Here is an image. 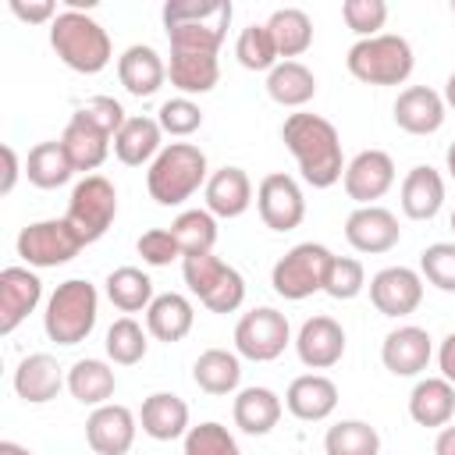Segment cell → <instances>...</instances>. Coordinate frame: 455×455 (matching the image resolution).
<instances>
[{
  "instance_id": "obj_24",
  "label": "cell",
  "mask_w": 455,
  "mask_h": 455,
  "mask_svg": "<svg viewBox=\"0 0 455 455\" xmlns=\"http://www.w3.org/2000/svg\"><path fill=\"white\" fill-rule=\"evenodd\" d=\"M139 427L153 441H174L188 434V405L171 391H153L139 409Z\"/></svg>"
},
{
  "instance_id": "obj_5",
  "label": "cell",
  "mask_w": 455,
  "mask_h": 455,
  "mask_svg": "<svg viewBox=\"0 0 455 455\" xmlns=\"http://www.w3.org/2000/svg\"><path fill=\"white\" fill-rule=\"evenodd\" d=\"M96 313H100L96 288L82 277H71V281L57 284V291L46 302V313H43L46 338L57 341V345H78L92 334Z\"/></svg>"
},
{
  "instance_id": "obj_28",
  "label": "cell",
  "mask_w": 455,
  "mask_h": 455,
  "mask_svg": "<svg viewBox=\"0 0 455 455\" xmlns=\"http://www.w3.org/2000/svg\"><path fill=\"white\" fill-rule=\"evenodd\" d=\"M164 128L156 117H128L121 124V132L114 135V153L121 164L128 167H142V164H153L156 153L164 149Z\"/></svg>"
},
{
  "instance_id": "obj_18",
  "label": "cell",
  "mask_w": 455,
  "mask_h": 455,
  "mask_svg": "<svg viewBox=\"0 0 455 455\" xmlns=\"http://www.w3.org/2000/svg\"><path fill=\"white\" fill-rule=\"evenodd\" d=\"M430 355H434L430 334L423 327H412V323L395 327L384 338V345H380V363L395 377H416V373H423L427 363H430Z\"/></svg>"
},
{
  "instance_id": "obj_36",
  "label": "cell",
  "mask_w": 455,
  "mask_h": 455,
  "mask_svg": "<svg viewBox=\"0 0 455 455\" xmlns=\"http://www.w3.org/2000/svg\"><path fill=\"white\" fill-rule=\"evenodd\" d=\"M267 28L274 36L277 57H284V60H295L299 53H306L313 46V21L302 7H277L267 18Z\"/></svg>"
},
{
  "instance_id": "obj_12",
  "label": "cell",
  "mask_w": 455,
  "mask_h": 455,
  "mask_svg": "<svg viewBox=\"0 0 455 455\" xmlns=\"http://www.w3.org/2000/svg\"><path fill=\"white\" fill-rule=\"evenodd\" d=\"M256 210L270 231H295L306 217V196L291 174L274 171L256 188Z\"/></svg>"
},
{
  "instance_id": "obj_44",
  "label": "cell",
  "mask_w": 455,
  "mask_h": 455,
  "mask_svg": "<svg viewBox=\"0 0 455 455\" xmlns=\"http://www.w3.org/2000/svg\"><path fill=\"white\" fill-rule=\"evenodd\" d=\"M185 455H242L238 441L231 437V430L224 423H199L188 427L185 434Z\"/></svg>"
},
{
  "instance_id": "obj_9",
  "label": "cell",
  "mask_w": 455,
  "mask_h": 455,
  "mask_svg": "<svg viewBox=\"0 0 455 455\" xmlns=\"http://www.w3.org/2000/svg\"><path fill=\"white\" fill-rule=\"evenodd\" d=\"M334 252L320 242H299L291 245L270 270V284L281 299L288 302H302L316 291H323V274L331 267Z\"/></svg>"
},
{
  "instance_id": "obj_20",
  "label": "cell",
  "mask_w": 455,
  "mask_h": 455,
  "mask_svg": "<svg viewBox=\"0 0 455 455\" xmlns=\"http://www.w3.org/2000/svg\"><path fill=\"white\" fill-rule=\"evenodd\" d=\"M284 409L302 423H320L338 409V384L323 373H302L288 384Z\"/></svg>"
},
{
  "instance_id": "obj_19",
  "label": "cell",
  "mask_w": 455,
  "mask_h": 455,
  "mask_svg": "<svg viewBox=\"0 0 455 455\" xmlns=\"http://www.w3.org/2000/svg\"><path fill=\"white\" fill-rule=\"evenodd\" d=\"M295 352L309 370H331L345 355V331L334 316H309L299 327Z\"/></svg>"
},
{
  "instance_id": "obj_58",
  "label": "cell",
  "mask_w": 455,
  "mask_h": 455,
  "mask_svg": "<svg viewBox=\"0 0 455 455\" xmlns=\"http://www.w3.org/2000/svg\"><path fill=\"white\" fill-rule=\"evenodd\" d=\"M451 14H455V0H451Z\"/></svg>"
},
{
  "instance_id": "obj_37",
  "label": "cell",
  "mask_w": 455,
  "mask_h": 455,
  "mask_svg": "<svg viewBox=\"0 0 455 455\" xmlns=\"http://www.w3.org/2000/svg\"><path fill=\"white\" fill-rule=\"evenodd\" d=\"M71 174H75V164L60 142H39L25 156V178L36 188H60L71 181Z\"/></svg>"
},
{
  "instance_id": "obj_49",
  "label": "cell",
  "mask_w": 455,
  "mask_h": 455,
  "mask_svg": "<svg viewBox=\"0 0 455 455\" xmlns=\"http://www.w3.org/2000/svg\"><path fill=\"white\" fill-rule=\"evenodd\" d=\"M78 110H82L89 121H96L107 135H117V132H121V124L128 121V117H124V110H121V103H117L114 96H92V100H89V103H82Z\"/></svg>"
},
{
  "instance_id": "obj_3",
  "label": "cell",
  "mask_w": 455,
  "mask_h": 455,
  "mask_svg": "<svg viewBox=\"0 0 455 455\" xmlns=\"http://www.w3.org/2000/svg\"><path fill=\"white\" fill-rule=\"evenodd\" d=\"M53 53L78 75H100L110 64V36L89 11H60L50 21Z\"/></svg>"
},
{
  "instance_id": "obj_55",
  "label": "cell",
  "mask_w": 455,
  "mask_h": 455,
  "mask_svg": "<svg viewBox=\"0 0 455 455\" xmlns=\"http://www.w3.org/2000/svg\"><path fill=\"white\" fill-rule=\"evenodd\" d=\"M444 103L448 107H455V71L448 75V82H444Z\"/></svg>"
},
{
  "instance_id": "obj_34",
  "label": "cell",
  "mask_w": 455,
  "mask_h": 455,
  "mask_svg": "<svg viewBox=\"0 0 455 455\" xmlns=\"http://www.w3.org/2000/svg\"><path fill=\"white\" fill-rule=\"evenodd\" d=\"M114 387H117V377L103 359H78L68 370V391L82 405H92V409L107 405L114 398Z\"/></svg>"
},
{
  "instance_id": "obj_4",
  "label": "cell",
  "mask_w": 455,
  "mask_h": 455,
  "mask_svg": "<svg viewBox=\"0 0 455 455\" xmlns=\"http://www.w3.org/2000/svg\"><path fill=\"white\" fill-rule=\"evenodd\" d=\"M206 153L192 142H171L156 153V160L146 171V188L160 206H181L206 185Z\"/></svg>"
},
{
  "instance_id": "obj_35",
  "label": "cell",
  "mask_w": 455,
  "mask_h": 455,
  "mask_svg": "<svg viewBox=\"0 0 455 455\" xmlns=\"http://www.w3.org/2000/svg\"><path fill=\"white\" fill-rule=\"evenodd\" d=\"M192 380L206 395H231L238 387V380H242V363L228 348H206L192 363Z\"/></svg>"
},
{
  "instance_id": "obj_13",
  "label": "cell",
  "mask_w": 455,
  "mask_h": 455,
  "mask_svg": "<svg viewBox=\"0 0 455 455\" xmlns=\"http://www.w3.org/2000/svg\"><path fill=\"white\" fill-rule=\"evenodd\" d=\"M345 192L359 206H373L395 185V160L384 149H363L345 164Z\"/></svg>"
},
{
  "instance_id": "obj_32",
  "label": "cell",
  "mask_w": 455,
  "mask_h": 455,
  "mask_svg": "<svg viewBox=\"0 0 455 455\" xmlns=\"http://www.w3.org/2000/svg\"><path fill=\"white\" fill-rule=\"evenodd\" d=\"M281 409H284V405H281V398H277L270 387H242L238 398H235L231 416H235V427H238L242 434L263 437V434H270V430L277 427Z\"/></svg>"
},
{
  "instance_id": "obj_14",
  "label": "cell",
  "mask_w": 455,
  "mask_h": 455,
  "mask_svg": "<svg viewBox=\"0 0 455 455\" xmlns=\"http://www.w3.org/2000/svg\"><path fill=\"white\" fill-rule=\"evenodd\" d=\"M370 302L384 316H409L423 302V277L409 267H384L370 277Z\"/></svg>"
},
{
  "instance_id": "obj_22",
  "label": "cell",
  "mask_w": 455,
  "mask_h": 455,
  "mask_svg": "<svg viewBox=\"0 0 455 455\" xmlns=\"http://www.w3.org/2000/svg\"><path fill=\"white\" fill-rule=\"evenodd\" d=\"M64 384H68V377L60 373L57 359L46 355V352L25 355V359L18 363V370H14V391H18V398L28 402V405L53 402Z\"/></svg>"
},
{
  "instance_id": "obj_7",
  "label": "cell",
  "mask_w": 455,
  "mask_h": 455,
  "mask_svg": "<svg viewBox=\"0 0 455 455\" xmlns=\"http://www.w3.org/2000/svg\"><path fill=\"white\" fill-rule=\"evenodd\" d=\"M181 274L188 291L199 295L210 313H235L245 302V277L213 252L181 256Z\"/></svg>"
},
{
  "instance_id": "obj_40",
  "label": "cell",
  "mask_w": 455,
  "mask_h": 455,
  "mask_svg": "<svg viewBox=\"0 0 455 455\" xmlns=\"http://www.w3.org/2000/svg\"><path fill=\"white\" fill-rule=\"evenodd\" d=\"M327 455H380V434L363 419H341L323 434Z\"/></svg>"
},
{
  "instance_id": "obj_43",
  "label": "cell",
  "mask_w": 455,
  "mask_h": 455,
  "mask_svg": "<svg viewBox=\"0 0 455 455\" xmlns=\"http://www.w3.org/2000/svg\"><path fill=\"white\" fill-rule=\"evenodd\" d=\"M363 288H366V270H363V263L352 259V256H334L331 267H327V274H323V291H327L331 299H338V302H348V299H355Z\"/></svg>"
},
{
  "instance_id": "obj_1",
  "label": "cell",
  "mask_w": 455,
  "mask_h": 455,
  "mask_svg": "<svg viewBox=\"0 0 455 455\" xmlns=\"http://www.w3.org/2000/svg\"><path fill=\"white\" fill-rule=\"evenodd\" d=\"M281 139L288 153L295 156L302 178L313 188H331L345 178V156H341V135L338 128L320 114H288L281 124Z\"/></svg>"
},
{
  "instance_id": "obj_27",
  "label": "cell",
  "mask_w": 455,
  "mask_h": 455,
  "mask_svg": "<svg viewBox=\"0 0 455 455\" xmlns=\"http://www.w3.org/2000/svg\"><path fill=\"white\" fill-rule=\"evenodd\" d=\"M444 206V178L430 167L419 164L402 178V213L409 220H430Z\"/></svg>"
},
{
  "instance_id": "obj_23",
  "label": "cell",
  "mask_w": 455,
  "mask_h": 455,
  "mask_svg": "<svg viewBox=\"0 0 455 455\" xmlns=\"http://www.w3.org/2000/svg\"><path fill=\"white\" fill-rule=\"evenodd\" d=\"M110 139H114V135H107L96 121H89L82 110H75L71 121L64 124L60 146L68 149L75 171H96V167L107 160V153H110Z\"/></svg>"
},
{
  "instance_id": "obj_30",
  "label": "cell",
  "mask_w": 455,
  "mask_h": 455,
  "mask_svg": "<svg viewBox=\"0 0 455 455\" xmlns=\"http://www.w3.org/2000/svg\"><path fill=\"white\" fill-rule=\"evenodd\" d=\"M192 323H196V309H192V302L185 299V295H178V291H164V295H156L153 302H149V309H146V331L156 338V341H181L188 331H192Z\"/></svg>"
},
{
  "instance_id": "obj_42",
  "label": "cell",
  "mask_w": 455,
  "mask_h": 455,
  "mask_svg": "<svg viewBox=\"0 0 455 455\" xmlns=\"http://www.w3.org/2000/svg\"><path fill=\"white\" fill-rule=\"evenodd\" d=\"M103 345H107V355H110L117 366H135V363H142V359H146V348H149L142 323L132 320V316H117V320L110 323Z\"/></svg>"
},
{
  "instance_id": "obj_26",
  "label": "cell",
  "mask_w": 455,
  "mask_h": 455,
  "mask_svg": "<svg viewBox=\"0 0 455 455\" xmlns=\"http://www.w3.org/2000/svg\"><path fill=\"white\" fill-rule=\"evenodd\" d=\"M117 78H121L124 92H132V96L142 100V96H153V92L164 85L167 64L160 60V53H156L153 46L135 43V46H128V50L117 57Z\"/></svg>"
},
{
  "instance_id": "obj_53",
  "label": "cell",
  "mask_w": 455,
  "mask_h": 455,
  "mask_svg": "<svg viewBox=\"0 0 455 455\" xmlns=\"http://www.w3.org/2000/svg\"><path fill=\"white\" fill-rule=\"evenodd\" d=\"M434 455H455V423L441 427V434L434 441Z\"/></svg>"
},
{
  "instance_id": "obj_54",
  "label": "cell",
  "mask_w": 455,
  "mask_h": 455,
  "mask_svg": "<svg viewBox=\"0 0 455 455\" xmlns=\"http://www.w3.org/2000/svg\"><path fill=\"white\" fill-rule=\"evenodd\" d=\"M0 455H36V451H28V448L18 444V441H0Z\"/></svg>"
},
{
  "instance_id": "obj_31",
  "label": "cell",
  "mask_w": 455,
  "mask_h": 455,
  "mask_svg": "<svg viewBox=\"0 0 455 455\" xmlns=\"http://www.w3.org/2000/svg\"><path fill=\"white\" fill-rule=\"evenodd\" d=\"M409 416L419 427H448L455 416V384L444 377H427L409 395Z\"/></svg>"
},
{
  "instance_id": "obj_45",
  "label": "cell",
  "mask_w": 455,
  "mask_h": 455,
  "mask_svg": "<svg viewBox=\"0 0 455 455\" xmlns=\"http://www.w3.org/2000/svg\"><path fill=\"white\" fill-rule=\"evenodd\" d=\"M419 274L441 288V291H455V242H434L419 252Z\"/></svg>"
},
{
  "instance_id": "obj_50",
  "label": "cell",
  "mask_w": 455,
  "mask_h": 455,
  "mask_svg": "<svg viewBox=\"0 0 455 455\" xmlns=\"http://www.w3.org/2000/svg\"><path fill=\"white\" fill-rule=\"evenodd\" d=\"M11 14L28 21V25H43V21H53L57 18V4L53 0H11Z\"/></svg>"
},
{
  "instance_id": "obj_21",
  "label": "cell",
  "mask_w": 455,
  "mask_h": 455,
  "mask_svg": "<svg viewBox=\"0 0 455 455\" xmlns=\"http://www.w3.org/2000/svg\"><path fill=\"white\" fill-rule=\"evenodd\" d=\"M444 96L430 85H409L395 100V124L409 135H434L444 124Z\"/></svg>"
},
{
  "instance_id": "obj_38",
  "label": "cell",
  "mask_w": 455,
  "mask_h": 455,
  "mask_svg": "<svg viewBox=\"0 0 455 455\" xmlns=\"http://www.w3.org/2000/svg\"><path fill=\"white\" fill-rule=\"evenodd\" d=\"M107 299L121 313H139V309H149L156 295H153L149 274H142L139 267H117L107 274Z\"/></svg>"
},
{
  "instance_id": "obj_16",
  "label": "cell",
  "mask_w": 455,
  "mask_h": 455,
  "mask_svg": "<svg viewBox=\"0 0 455 455\" xmlns=\"http://www.w3.org/2000/svg\"><path fill=\"white\" fill-rule=\"evenodd\" d=\"M135 430H139V423H135L132 409L114 405V402L92 409L85 419V441L96 455H124L135 444Z\"/></svg>"
},
{
  "instance_id": "obj_56",
  "label": "cell",
  "mask_w": 455,
  "mask_h": 455,
  "mask_svg": "<svg viewBox=\"0 0 455 455\" xmlns=\"http://www.w3.org/2000/svg\"><path fill=\"white\" fill-rule=\"evenodd\" d=\"M444 164H448V174H451V181H455V142L448 146V153H444Z\"/></svg>"
},
{
  "instance_id": "obj_46",
  "label": "cell",
  "mask_w": 455,
  "mask_h": 455,
  "mask_svg": "<svg viewBox=\"0 0 455 455\" xmlns=\"http://www.w3.org/2000/svg\"><path fill=\"white\" fill-rule=\"evenodd\" d=\"M341 18L359 39H370V36H380L377 28H384L387 21V4L384 0H345Z\"/></svg>"
},
{
  "instance_id": "obj_17",
  "label": "cell",
  "mask_w": 455,
  "mask_h": 455,
  "mask_svg": "<svg viewBox=\"0 0 455 455\" xmlns=\"http://www.w3.org/2000/svg\"><path fill=\"white\" fill-rule=\"evenodd\" d=\"M43 281L28 267H4L0 270V334L18 331V323L39 306Z\"/></svg>"
},
{
  "instance_id": "obj_41",
  "label": "cell",
  "mask_w": 455,
  "mask_h": 455,
  "mask_svg": "<svg viewBox=\"0 0 455 455\" xmlns=\"http://www.w3.org/2000/svg\"><path fill=\"white\" fill-rule=\"evenodd\" d=\"M235 57H238V64L242 68H249V71H274L277 68V46H274V36H270V28H267V21L263 25H245L242 32H238V43H235Z\"/></svg>"
},
{
  "instance_id": "obj_29",
  "label": "cell",
  "mask_w": 455,
  "mask_h": 455,
  "mask_svg": "<svg viewBox=\"0 0 455 455\" xmlns=\"http://www.w3.org/2000/svg\"><path fill=\"white\" fill-rule=\"evenodd\" d=\"M167 78L181 96H196V92H210L220 78V64L217 53H196V50H171V64H167Z\"/></svg>"
},
{
  "instance_id": "obj_39",
  "label": "cell",
  "mask_w": 455,
  "mask_h": 455,
  "mask_svg": "<svg viewBox=\"0 0 455 455\" xmlns=\"http://www.w3.org/2000/svg\"><path fill=\"white\" fill-rule=\"evenodd\" d=\"M171 235L181 249V256H199L213 252L217 245V217L210 210H181L171 224Z\"/></svg>"
},
{
  "instance_id": "obj_33",
  "label": "cell",
  "mask_w": 455,
  "mask_h": 455,
  "mask_svg": "<svg viewBox=\"0 0 455 455\" xmlns=\"http://www.w3.org/2000/svg\"><path fill=\"white\" fill-rule=\"evenodd\" d=\"M267 96L277 107H306L316 96V78L302 60H277L267 75Z\"/></svg>"
},
{
  "instance_id": "obj_6",
  "label": "cell",
  "mask_w": 455,
  "mask_h": 455,
  "mask_svg": "<svg viewBox=\"0 0 455 455\" xmlns=\"http://www.w3.org/2000/svg\"><path fill=\"white\" fill-rule=\"evenodd\" d=\"M348 75L366 82V85H402L409 75H412V46L409 39L402 36H391V32H380V36H370V39H359L352 43L348 57Z\"/></svg>"
},
{
  "instance_id": "obj_10",
  "label": "cell",
  "mask_w": 455,
  "mask_h": 455,
  "mask_svg": "<svg viewBox=\"0 0 455 455\" xmlns=\"http://www.w3.org/2000/svg\"><path fill=\"white\" fill-rule=\"evenodd\" d=\"M14 245L28 267L50 270V267L71 263L82 249V238L75 235V228L64 217H50V220H32L28 228H21Z\"/></svg>"
},
{
  "instance_id": "obj_48",
  "label": "cell",
  "mask_w": 455,
  "mask_h": 455,
  "mask_svg": "<svg viewBox=\"0 0 455 455\" xmlns=\"http://www.w3.org/2000/svg\"><path fill=\"white\" fill-rule=\"evenodd\" d=\"M135 249H139L142 263H149V267H167L171 259L181 256L171 228H149V231H142V238L135 242Z\"/></svg>"
},
{
  "instance_id": "obj_47",
  "label": "cell",
  "mask_w": 455,
  "mask_h": 455,
  "mask_svg": "<svg viewBox=\"0 0 455 455\" xmlns=\"http://www.w3.org/2000/svg\"><path fill=\"white\" fill-rule=\"evenodd\" d=\"M156 121H160V128L167 132V135H192L199 124H203V110H199V103H192L188 96H174V100H167L160 110H156Z\"/></svg>"
},
{
  "instance_id": "obj_57",
  "label": "cell",
  "mask_w": 455,
  "mask_h": 455,
  "mask_svg": "<svg viewBox=\"0 0 455 455\" xmlns=\"http://www.w3.org/2000/svg\"><path fill=\"white\" fill-rule=\"evenodd\" d=\"M451 231H455V210H451Z\"/></svg>"
},
{
  "instance_id": "obj_52",
  "label": "cell",
  "mask_w": 455,
  "mask_h": 455,
  "mask_svg": "<svg viewBox=\"0 0 455 455\" xmlns=\"http://www.w3.org/2000/svg\"><path fill=\"white\" fill-rule=\"evenodd\" d=\"M437 366H441V377L455 384V331L441 341V348H437Z\"/></svg>"
},
{
  "instance_id": "obj_2",
  "label": "cell",
  "mask_w": 455,
  "mask_h": 455,
  "mask_svg": "<svg viewBox=\"0 0 455 455\" xmlns=\"http://www.w3.org/2000/svg\"><path fill=\"white\" fill-rule=\"evenodd\" d=\"M235 7L228 0H171L164 4V28L171 39V50H196V53H217Z\"/></svg>"
},
{
  "instance_id": "obj_51",
  "label": "cell",
  "mask_w": 455,
  "mask_h": 455,
  "mask_svg": "<svg viewBox=\"0 0 455 455\" xmlns=\"http://www.w3.org/2000/svg\"><path fill=\"white\" fill-rule=\"evenodd\" d=\"M0 156H4L0 196H11V192H14V181H18V174H21V164H18V153H14V146H0Z\"/></svg>"
},
{
  "instance_id": "obj_15",
  "label": "cell",
  "mask_w": 455,
  "mask_h": 455,
  "mask_svg": "<svg viewBox=\"0 0 455 455\" xmlns=\"http://www.w3.org/2000/svg\"><path fill=\"white\" fill-rule=\"evenodd\" d=\"M345 238L355 252H391L402 238V228H398V217L384 206H355L345 220Z\"/></svg>"
},
{
  "instance_id": "obj_25",
  "label": "cell",
  "mask_w": 455,
  "mask_h": 455,
  "mask_svg": "<svg viewBox=\"0 0 455 455\" xmlns=\"http://www.w3.org/2000/svg\"><path fill=\"white\" fill-rule=\"evenodd\" d=\"M203 192H206V210L213 217H224V220L242 217L249 210V203H252V181H249V174L242 167L213 171L210 181L203 185Z\"/></svg>"
},
{
  "instance_id": "obj_11",
  "label": "cell",
  "mask_w": 455,
  "mask_h": 455,
  "mask_svg": "<svg viewBox=\"0 0 455 455\" xmlns=\"http://www.w3.org/2000/svg\"><path fill=\"white\" fill-rule=\"evenodd\" d=\"M291 341V327H288V316L277 313L274 306H259V309H249L238 323H235V352L242 359H252V363H270L277 359Z\"/></svg>"
},
{
  "instance_id": "obj_8",
  "label": "cell",
  "mask_w": 455,
  "mask_h": 455,
  "mask_svg": "<svg viewBox=\"0 0 455 455\" xmlns=\"http://www.w3.org/2000/svg\"><path fill=\"white\" fill-rule=\"evenodd\" d=\"M114 217H117V188H114V181L103 178V174H85L71 188L64 220L75 228L82 245H92L110 231Z\"/></svg>"
}]
</instances>
